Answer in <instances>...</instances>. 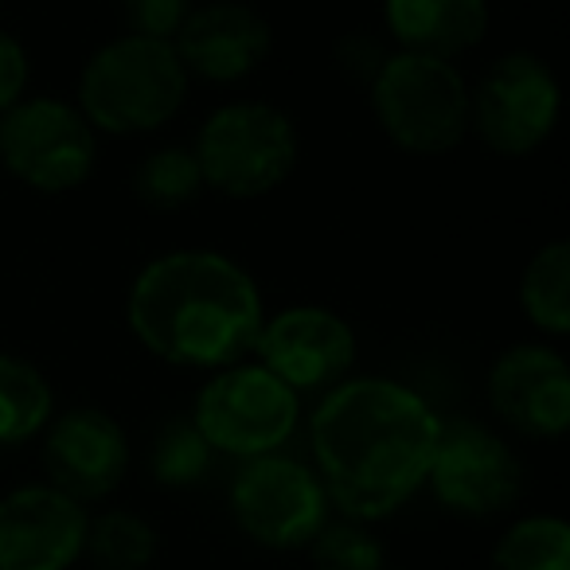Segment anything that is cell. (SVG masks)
Returning <instances> with one entry per match:
<instances>
[{
	"label": "cell",
	"mask_w": 570,
	"mask_h": 570,
	"mask_svg": "<svg viewBox=\"0 0 570 570\" xmlns=\"http://www.w3.org/2000/svg\"><path fill=\"white\" fill-rule=\"evenodd\" d=\"M230 515L238 531L269 551H302L325 528L333 504L325 484L302 461L277 453L246 458L230 481Z\"/></svg>",
	"instance_id": "9c48e42d"
},
{
	"label": "cell",
	"mask_w": 570,
	"mask_h": 570,
	"mask_svg": "<svg viewBox=\"0 0 570 570\" xmlns=\"http://www.w3.org/2000/svg\"><path fill=\"white\" fill-rule=\"evenodd\" d=\"M375 126L414 157H442L469 137V82L453 59L391 51L367 82Z\"/></svg>",
	"instance_id": "277c9868"
},
{
	"label": "cell",
	"mask_w": 570,
	"mask_h": 570,
	"mask_svg": "<svg viewBox=\"0 0 570 570\" xmlns=\"http://www.w3.org/2000/svg\"><path fill=\"white\" fill-rule=\"evenodd\" d=\"M191 422L215 453L262 458L277 453L302 422V395L289 391L262 364H230L199 387Z\"/></svg>",
	"instance_id": "8992f818"
},
{
	"label": "cell",
	"mask_w": 570,
	"mask_h": 570,
	"mask_svg": "<svg viewBox=\"0 0 570 570\" xmlns=\"http://www.w3.org/2000/svg\"><path fill=\"white\" fill-rule=\"evenodd\" d=\"M489 406L523 438H554L570 426V367L559 348L512 344L489 367Z\"/></svg>",
	"instance_id": "5bb4252c"
},
{
	"label": "cell",
	"mask_w": 570,
	"mask_h": 570,
	"mask_svg": "<svg viewBox=\"0 0 570 570\" xmlns=\"http://www.w3.org/2000/svg\"><path fill=\"white\" fill-rule=\"evenodd\" d=\"M191 9H196L191 0H121L126 28L149 40H176Z\"/></svg>",
	"instance_id": "cb8c5ba5"
},
{
	"label": "cell",
	"mask_w": 570,
	"mask_h": 570,
	"mask_svg": "<svg viewBox=\"0 0 570 570\" xmlns=\"http://www.w3.org/2000/svg\"><path fill=\"white\" fill-rule=\"evenodd\" d=\"M191 153L204 188L227 199H262L294 176L302 141L294 118L277 106L227 102L204 118Z\"/></svg>",
	"instance_id": "5b68a950"
},
{
	"label": "cell",
	"mask_w": 570,
	"mask_h": 570,
	"mask_svg": "<svg viewBox=\"0 0 570 570\" xmlns=\"http://www.w3.org/2000/svg\"><path fill=\"white\" fill-rule=\"evenodd\" d=\"M305 551L313 570H383L387 562V547L380 543V535L352 515H336V520L328 515Z\"/></svg>",
	"instance_id": "603a6c76"
},
{
	"label": "cell",
	"mask_w": 570,
	"mask_h": 570,
	"mask_svg": "<svg viewBox=\"0 0 570 570\" xmlns=\"http://www.w3.org/2000/svg\"><path fill=\"white\" fill-rule=\"evenodd\" d=\"M56 395L48 375L20 356L0 352V445H20L51 422Z\"/></svg>",
	"instance_id": "ac0fdd59"
},
{
	"label": "cell",
	"mask_w": 570,
	"mask_h": 570,
	"mask_svg": "<svg viewBox=\"0 0 570 570\" xmlns=\"http://www.w3.org/2000/svg\"><path fill=\"white\" fill-rule=\"evenodd\" d=\"M250 352H258V364L289 391L325 395L356 364V333L341 313L325 305H289L262 321Z\"/></svg>",
	"instance_id": "8fae6325"
},
{
	"label": "cell",
	"mask_w": 570,
	"mask_h": 570,
	"mask_svg": "<svg viewBox=\"0 0 570 570\" xmlns=\"http://www.w3.org/2000/svg\"><path fill=\"white\" fill-rule=\"evenodd\" d=\"M489 570H570V528L559 515H523L492 547Z\"/></svg>",
	"instance_id": "ffe728a7"
},
{
	"label": "cell",
	"mask_w": 570,
	"mask_h": 570,
	"mask_svg": "<svg viewBox=\"0 0 570 570\" xmlns=\"http://www.w3.org/2000/svg\"><path fill=\"white\" fill-rule=\"evenodd\" d=\"M28 79H32V63H28L24 43L0 28V114L28 98Z\"/></svg>",
	"instance_id": "d4e9b609"
},
{
	"label": "cell",
	"mask_w": 570,
	"mask_h": 570,
	"mask_svg": "<svg viewBox=\"0 0 570 570\" xmlns=\"http://www.w3.org/2000/svg\"><path fill=\"white\" fill-rule=\"evenodd\" d=\"M562 90L554 71L531 51L492 59L469 87V134L500 157H531L559 126Z\"/></svg>",
	"instance_id": "ba28073f"
},
{
	"label": "cell",
	"mask_w": 570,
	"mask_h": 570,
	"mask_svg": "<svg viewBox=\"0 0 570 570\" xmlns=\"http://www.w3.org/2000/svg\"><path fill=\"white\" fill-rule=\"evenodd\" d=\"M184 71L207 82H243L269 59L274 32L266 17L243 0H212L196 4L173 40Z\"/></svg>",
	"instance_id": "9a60e30c"
},
{
	"label": "cell",
	"mask_w": 570,
	"mask_h": 570,
	"mask_svg": "<svg viewBox=\"0 0 570 570\" xmlns=\"http://www.w3.org/2000/svg\"><path fill=\"white\" fill-rule=\"evenodd\" d=\"M520 309L543 336L570 333V243L551 238L528 258L520 274Z\"/></svg>",
	"instance_id": "e0dca14e"
},
{
	"label": "cell",
	"mask_w": 570,
	"mask_h": 570,
	"mask_svg": "<svg viewBox=\"0 0 570 570\" xmlns=\"http://www.w3.org/2000/svg\"><path fill=\"white\" fill-rule=\"evenodd\" d=\"M387 56L391 51L383 48L372 32H348L336 43V67H341L348 79H360V82H372Z\"/></svg>",
	"instance_id": "484cf974"
},
{
	"label": "cell",
	"mask_w": 570,
	"mask_h": 570,
	"mask_svg": "<svg viewBox=\"0 0 570 570\" xmlns=\"http://www.w3.org/2000/svg\"><path fill=\"white\" fill-rule=\"evenodd\" d=\"M426 484L445 512L484 520L515 504L523 465L497 430L481 422H442Z\"/></svg>",
	"instance_id": "30bf717a"
},
{
	"label": "cell",
	"mask_w": 570,
	"mask_h": 570,
	"mask_svg": "<svg viewBox=\"0 0 570 570\" xmlns=\"http://www.w3.org/2000/svg\"><path fill=\"white\" fill-rule=\"evenodd\" d=\"M199 191H204V176H199L196 153L184 145L153 149L134 173V196L149 212H180L196 204Z\"/></svg>",
	"instance_id": "44dd1931"
},
{
	"label": "cell",
	"mask_w": 570,
	"mask_h": 570,
	"mask_svg": "<svg viewBox=\"0 0 570 570\" xmlns=\"http://www.w3.org/2000/svg\"><path fill=\"white\" fill-rule=\"evenodd\" d=\"M0 165L40 196H63L95 173L98 134L79 106L63 98H20L0 114Z\"/></svg>",
	"instance_id": "52a82bcc"
},
{
	"label": "cell",
	"mask_w": 570,
	"mask_h": 570,
	"mask_svg": "<svg viewBox=\"0 0 570 570\" xmlns=\"http://www.w3.org/2000/svg\"><path fill=\"white\" fill-rule=\"evenodd\" d=\"M442 419L414 387L380 375L341 380L309 419L313 473L352 520H387L426 484Z\"/></svg>",
	"instance_id": "6da1fadb"
},
{
	"label": "cell",
	"mask_w": 570,
	"mask_h": 570,
	"mask_svg": "<svg viewBox=\"0 0 570 570\" xmlns=\"http://www.w3.org/2000/svg\"><path fill=\"white\" fill-rule=\"evenodd\" d=\"M215 450L204 442L191 419H173L157 430L149 450V473L165 489H191L207 476Z\"/></svg>",
	"instance_id": "7402d4cb"
},
{
	"label": "cell",
	"mask_w": 570,
	"mask_h": 570,
	"mask_svg": "<svg viewBox=\"0 0 570 570\" xmlns=\"http://www.w3.org/2000/svg\"><path fill=\"white\" fill-rule=\"evenodd\" d=\"M266 321L250 269L219 250H168L145 262L126 297V325L149 356L219 372L254 348Z\"/></svg>",
	"instance_id": "7a4b0ae2"
},
{
	"label": "cell",
	"mask_w": 570,
	"mask_h": 570,
	"mask_svg": "<svg viewBox=\"0 0 570 570\" xmlns=\"http://www.w3.org/2000/svg\"><path fill=\"white\" fill-rule=\"evenodd\" d=\"M383 20L399 51L458 59L489 32V0H383Z\"/></svg>",
	"instance_id": "2e32d148"
},
{
	"label": "cell",
	"mask_w": 570,
	"mask_h": 570,
	"mask_svg": "<svg viewBox=\"0 0 570 570\" xmlns=\"http://www.w3.org/2000/svg\"><path fill=\"white\" fill-rule=\"evenodd\" d=\"M87 543V504L56 484L0 497V570H71Z\"/></svg>",
	"instance_id": "7c38bea8"
},
{
	"label": "cell",
	"mask_w": 570,
	"mask_h": 570,
	"mask_svg": "<svg viewBox=\"0 0 570 570\" xmlns=\"http://www.w3.org/2000/svg\"><path fill=\"white\" fill-rule=\"evenodd\" d=\"M43 469L48 484L79 504L106 500L129 473V438L121 422L102 406H71L48 422Z\"/></svg>",
	"instance_id": "4fadbf2b"
},
{
	"label": "cell",
	"mask_w": 570,
	"mask_h": 570,
	"mask_svg": "<svg viewBox=\"0 0 570 570\" xmlns=\"http://www.w3.org/2000/svg\"><path fill=\"white\" fill-rule=\"evenodd\" d=\"M82 554H90L98 570H149L160 554V535L145 515L110 508V512L87 515Z\"/></svg>",
	"instance_id": "d6986e66"
},
{
	"label": "cell",
	"mask_w": 570,
	"mask_h": 570,
	"mask_svg": "<svg viewBox=\"0 0 570 570\" xmlns=\"http://www.w3.org/2000/svg\"><path fill=\"white\" fill-rule=\"evenodd\" d=\"M188 82L191 75L184 71L173 40L126 32L87 59L79 75V110L95 134H153L180 114Z\"/></svg>",
	"instance_id": "3957f363"
}]
</instances>
